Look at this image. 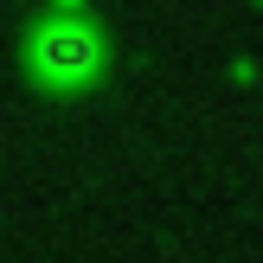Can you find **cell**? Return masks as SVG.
<instances>
[{"instance_id":"1","label":"cell","mask_w":263,"mask_h":263,"mask_svg":"<svg viewBox=\"0 0 263 263\" xmlns=\"http://www.w3.org/2000/svg\"><path fill=\"white\" fill-rule=\"evenodd\" d=\"M32 58H39V71H45V77H58V84H71V77H90V71H97V32H90V26L58 20V26H45V32H39Z\"/></svg>"}]
</instances>
